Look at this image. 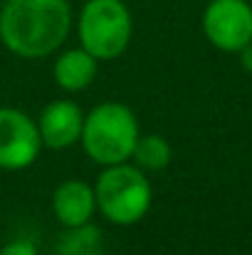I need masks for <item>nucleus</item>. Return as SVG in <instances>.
Returning a JSON list of instances; mask_svg holds the SVG:
<instances>
[{"label":"nucleus","mask_w":252,"mask_h":255,"mask_svg":"<svg viewBox=\"0 0 252 255\" xmlns=\"http://www.w3.org/2000/svg\"><path fill=\"white\" fill-rule=\"evenodd\" d=\"M70 30V0H5L0 7V42L25 60L57 52Z\"/></svg>","instance_id":"obj_1"},{"label":"nucleus","mask_w":252,"mask_h":255,"mask_svg":"<svg viewBox=\"0 0 252 255\" xmlns=\"http://www.w3.org/2000/svg\"><path fill=\"white\" fill-rule=\"evenodd\" d=\"M139 136V119L131 107L121 102H101L84 114L80 144L91 161L111 166L131 159Z\"/></svg>","instance_id":"obj_2"},{"label":"nucleus","mask_w":252,"mask_h":255,"mask_svg":"<svg viewBox=\"0 0 252 255\" xmlns=\"http://www.w3.org/2000/svg\"><path fill=\"white\" fill-rule=\"evenodd\" d=\"M96 211L114 226H134L139 223L154 201V188L149 173L129 164H111L96 176L94 183Z\"/></svg>","instance_id":"obj_3"},{"label":"nucleus","mask_w":252,"mask_h":255,"mask_svg":"<svg viewBox=\"0 0 252 255\" xmlns=\"http://www.w3.org/2000/svg\"><path fill=\"white\" fill-rule=\"evenodd\" d=\"M80 47L99 62L126 52L134 35V17L124 0H86L77 17Z\"/></svg>","instance_id":"obj_4"},{"label":"nucleus","mask_w":252,"mask_h":255,"mask_svg":"<svg viewBox=\"0 0 252 255\" xmlns=\"http://www.w3.org/2000/svg\"><path fill=\"white\" fill-rule=\"evenodd\" d=\"M203 35L220 52H240L252 42V5L248 0H210L203 10Z\"/></svg>","instance_id":"obj_5"},{"label":"nucleus","mask_w":252,"mask_h":255,"mask_svg":"<svg viewBox=\"0 0 252 255\" xmlns=\"http://www.w3.org/2000/svg\"><path fill=\"white\" fill-rule=\"evenodd\" d=\"M40 151L42 139L37 122L17 107H0V169H27L35 164Z\"/></svg>","instance_id":"obj_6"},{"label":"nucleus","mask_w":252,"mask_h":255,"mask_svg":"<svg viewBox=\"0 0 252 255\" xmlns=\"http://www.w3.org/2000/svg\"><path fill=\"white\" fill-rule=\"evenodd\" d=\"M84 124V112L75 99H55L50 102L37 119V131L42 146L62 151L80 141Z\"/></svg>","instance_id":"obj_7"},{"label":"nucleus","mask_w":252,"mask_h":255,"mask_svg":"<svg viewBox=\"0 0 252 255\" xmlns=\"http://www.w3.org/2000/svg\"><path fill=\"white\" fill-rule=\"evenodd\" d=\"M96 211V198H94V186L70 178L62 181L52 191V213L65 228H80L91 221Z\"/></svg>","instance_id":"obj_8"},{"label":"nucleus","mask_w":252,"mask_h":255,"mask_svg":"<svg viewBox=\"0 0 252 255\" xmlns=\"http://www.w3.org/2000/svg\"><path fill=\"white\" fill-rule=\"evenodd\" d=\"M96 67H99L96 57H91L84 47H72V50H65L55 60L52 77L57 87L65 92H82L94 82Z\"/></svg>","instance_id":"obj_9"},{"label":"nucleus","mask_w":252,"mask_h":255,"mask_svg":"<svg viewBox=\"0 0 252 255\" xmlns=\"http://www.w3.org/2000/svg\"><path fill=\"white\" fill-rule=\"evenodd\" d=\"M134 166L144 171V173H159L170 166L173 161V149L164 136L159 134H146V136H139L134 151H131V159Z\"/></svg>","instance_id":"obj_10"},{"label":"nucleus","mask_w":252,"mask_h":255,"mask_svg":"<svg viewBox=\"0 0 252 255\" xmlns=\"http://www.w3.org/2000/svg\"><path fill=\"white\" fill-rule=\"evenodd\" d=\"M57 255H101V233L94 226L67 228V236H62Z\"/></svg>","instance_id":"obj_11"},{"label":"nucleus","mask_w":252,"mask_h":255,"mask_svg":"<svg viewBox=\"0 0 252 255\" xmlns=\"http://www.w3.org/2000/svg\"><path fill=\"white\" fill-rule=\"evenodd\" d=\"M0 255H37V246L30 238H15L0 248Z\"/></svg>","instance_id":"obj_12"},{"label":"nucleus","mask_w":252,"mask_h":255,"mask_svg":"<svg viewBox=\"0 0 252 255\" xmlns=\"http://www.w3.org/2000/svg\"><path fill=\"white\" fill-rule=\"evenodd\" d=\"M238 55H240V65H243V70L252 75V42H248V45H245Z\"/></svg>","instance_id":"obj_13"}]
</instances>
